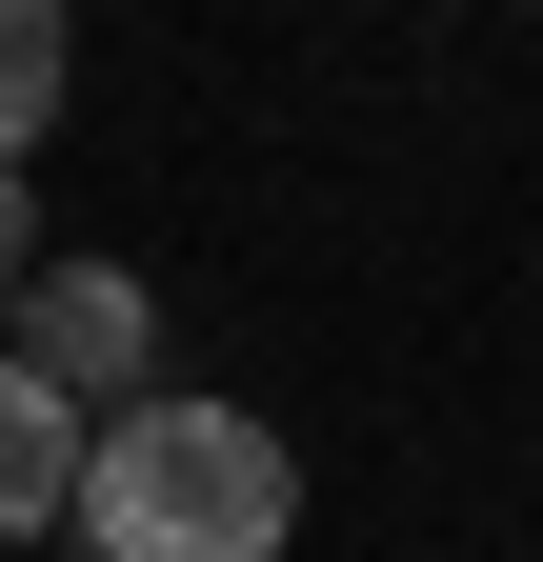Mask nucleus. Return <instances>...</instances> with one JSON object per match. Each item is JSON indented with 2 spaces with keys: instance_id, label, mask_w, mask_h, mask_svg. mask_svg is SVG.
<instances>
[{
  "instance_id": "f257e3e1",
  "label": "nucleus",
  "mask_w": 543,
  "mask_h": 562,
  "mask_svg": "<svg viewBox=\"0 0 543 562\" xmlns=\"http://www.w3.org/2000/svg\"><path fill=\"white\" fill-rule=\"evenodd\" d=\"M60 522H81L101 562H282L302 462L262 442L242 402H121L81 442V482H60Z\"/></svg>"
},
{
  "instance_id": "f03ea898",
  "label": "nucleus",
  "mask_w": 543,
  "mask_h": 562,
  "mask_svg": "<svg viewBox=\"0 0 543 562\" xmlns=\"http://www.w3.org/2000/svg\"><path fill=\"white\" fill-rule=\"evenodd\" d=\"M142 341H162V302L121 261H21V281H0V362H21L60 422H81V402H142Z\"/></svg>"
},
{
  "instance_id": "7ed1b4c3",
  "label": "nucleus",
  "mask_w": 543,
  "mask_h": 562,
  "mask_svg": "<svg viewBox=\"0 0 543 562\" xmlns=\"http://www.w3.org/2000/svg\"><path fill=\"white\" fill-rule=\"evenodd\" d=\"M60 482H81V422H60L21 362H0V542H21V522H60Z\"/></svg>"
},
{
  "instance_id": "20e7f679",
  "label": "nucleus",
  "mask_w": 543,
  "mask_h": 562,
  "mask_svg": "<svg viewBox=\"0 0 543 562\" xmlns=\"http://www.w3.org/2000/svg\"><path fill=\"white\" fill-rule=\"evenodd\" d=\"M60 121V0H0V161Z\"/></svg>"
},
{
  "instance_id": "39448f33",
  "label": "nucleus",
  "mask_w": 543,
  "mask_h": 562,
  "mask_svg": "<svg viewBox=\"0 0 543 562\" xmlns=\"http://www.w3.org/2000/svg\"><path fill=\"white\" fill-rule=\"evenodd\" d=\"M0 281H21V161H0Z\"/></svg>"
}]
</instances>
